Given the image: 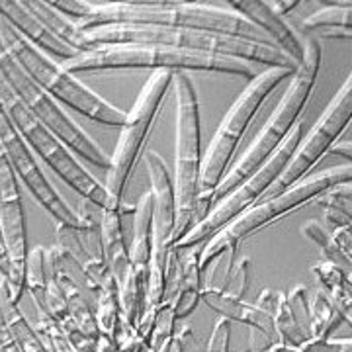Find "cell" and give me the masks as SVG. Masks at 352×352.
Wrapping results in <instances>:
<instances>
[{
  "mask_svg": "<svg viewBox=\"0 0 352 352\" xmlns=\"http://www.w3.org/2000/svg\"><path fill=\"white\" fill-rule=\"evenodd\" d=\"M102 25H161L274 47L258 28L231 10L227 2H92V12L78 28L92 30Z\"/></svg>",
  "mask_w": 352,
  "mask_h": 352,
  "instance_id": "1",
  "label": "cell"
},
{
  "mask_svg": "<svg viewBox=\"0 0 352 352\" xmlns=\"http://www.w3.org/2000/svg\"><path fill=\"white\" fill-rule=\"evenodd\" d=\"M82 34L90 51L100 47H164L229 57L261 67H284L298 71V65L276 47L192 30H176L161 25H102L82 30Z\"/></svg>",
  "mask_w": 352,
  "mask_h": 352,
  "instance_id": "2",
  "label": "cell"
},
{
  "mask_svg": "<svg viewBox=\"0 0 352 352\" xmlns=\"http://www.w3.org/2000/svg\"><path fill=\"white\" fill-rule=\"evenodd\" d=\"M303 47H305L303 61L298 67V71L292 75L288 90L284 92L282 100L278 102L276 108L268 116V120L264 122L261 131L256 133L254 141L247 147V151L241 155L235 164H231L227 168L219 184L210 194V198H208L210 210L215 201L227 196L235 186H239L241 182L247 180L268 157H272L274 151L282 145V141L288 138L296 122L302 118L307 100L314 92L317 73L321 67V55H323V45L319 39L303 38Z\"/></svg>",
  "mask_w": 352,
  "mask_h": 352,
  "instance_id": "3",
  "label": "cell"
},
{
  "mask_svg": "<svg viewBox=\"0 0 352 352\" xmlns=\"http://www.w3.org/2000/svg\"><path fill=\"white\" fill-rule=\"evenodd\" d=\"M352 166L351 163L340 164V166H333L329 170H323L319 175L307 176L300 180L298 184L289 186L284 192H280L276 196L268 198V200L254 204L249 208L245 214L235 217L229 226H226L221 231H217L212 239L206 243V247L201 249L200 254V268L201 272L214 263L215 258H219L221 254L229 252V261H227L226 278L223 284L217 292H226L227 284L231 280V272L235 268V254L239 249V243L247 239L249 235H254L256 231H261L263 227L274 223L276 219L284 217V215L292 214L294 210H298L300 206L307 204V201L317 200L321 194H325L327 190L333 186H339L344 182H351Z\"/></svg>",
  "mask_w": 352,
  "mask_h": 352,
  "instance_id": "4",
  "label": "cell"
},
{
  "mask_svg": "<svg viewBox=\"0 0 352 352\" xmlns=\"http://www.w3.org/2000/svg\"><path fill=\"white\" fill-rule=\"evenodd\" d=\"M0 41L20 65V69L30 76L43 92L53 100L61 102L88 120L108 127H122L127 113L113 104L104 100L98 92L88 88L80 78L69 73L63 65L43 55L34 45H30L12 25L0 18Z\"/></svg>",
  "mask_w": 352,
  "mask_h": 352,
  "instance_id": "5",
  "label": "cell"
},
{
  "mask_svg": "<svg viewBox=\"0 0 352 352\" xmlns=\"http://www.w3.org/2000/svg\"><path fill=\"white\" fill-rule=\"evenodd\" d=\"M73 75L82 73H106V71H133V69H151V71H168V73H188V71H206L235 75L252 80L266 67L247 63L229 57H215L194 51L164 50V47H100V50L82 53L80 57L61 63Z\"/></svg>",
  "mask_w": 352,
  "mask_h": 352,
  "instance_id": "6",
  "label": "cell"
},
{
  "mask_svg": "<svg viewBox=\"0 0 352 352\" xmlns=\"http://www.w3.org/2000/svg\"><path fill=\"white\" fill-rule=\"evenodd\" d=\"M296 71L284 67H266L258 76L249 80L247 88L241 92L235 104L229 108L226 118L217 127L215 135L210 141L208 153L201 159L200 196H198V223L210 214L208 198L214 192L219 180L223 178L227 168L231 166V159L239 149L241 141L251 126L256 112L261 110L266 98L280 87L282 80L292 78Z\"/></svg>",
  "mask_w": 352,
  "mask_h": 352,
  "instance_id": "7",
  "label": "cell"
},
{
  "mask_svg": "<svg viewBox=\"0 0 352 352\" xmlns=\"http://www.w3.org/2000/svg\"><path fill=\"white\" fill-rule=\"evenodd\" d=\"M176 94L175 186L176 229L173 247L198 223V196L201 175V133L198 92L188 73L173 76Z\"/></svg>",
  "mask_w": 352,
  "mask_h": 352,
  "instance_id": "8",
  "label": "cell"
},
{
  "mask_svg": "<svg viewBox=\"0 0 352 352\" xmlns=\"http://www.w3.org/2000/svg\"><path fill=\"white\" fill-rule=\"evenodd\" d=\"M0 106L8 116L14 129L20 133V138L24 139V143L36 157L47 164L69 188L75 190L82 200L94 201L96 206L108 210V194L104 184L78 163L75 153L61 139L55 138L50 129H45L25 110L22 100L14 94V90L8 87L2 75H0Z\"/></svg>",
  "mask_w": 352,
  "mask_h": 352,
  "instance_id": "9",
  "label": "cell"
},
{
  "mask_svg": "<svg viewBox=\"0 0 352 352\" xmlns=\"http://www.w3.org/2000/svg\"><path fill=\"white\" fill-rule=\"evenodd\" d=\"M173 73L168 71H155L139 92L133 108L127 112L124 126L120 127L122 133L116 143L113 155L110 157V168L106 170L104 188L108 194V210L124 208V194L127 182L135 170L141 153L145 149L151 127L161 112L164 96L168 88L173 87Z\"/></svg>",
  "mask_w": 352,
  "mask_h": 352,
  "instance_id": "10",
  "label": "cell"
},
{
  "mask_svg": "<svg viewBox=\"0 0 352 352\" xmlns=\"http://www.w3.org/2000/svg\"><path fill=\"white\" fill-rule=\"evenodd\" d=\"M143 161L147 164L151 178L153 194V249L151 266H149V282L145 292L143 314L138 321V333L141 339L147 340L151 333L155 314L164 298V282H166V264L173 247V237L176 229V198L173 178L168 166L161 155L145 151Z\"/></svg>",
  "mask_w": 352,
  "mask_h": 352,
  "instance_id": "11",
  "label": "cell"
},
{
  "mask_svg": "<svg viewBox=\"0 0 352 352\" xmlns=\"http://www.w3.org/2000/svg\"><path fill=\"white\" fill-rule=\"evenodd\" d=\"M303 133H305V120L300 118L296 122V126L292 127L288 138L284 139L282 145L274 151V155L268 157L247 180L241 182L239 186H235L227 196L215 201L212 210H210V214L206 215L200 223L192 227L188 233L176 243V251H184V249H192V247L208 243L217 231H221L235 217L245 214L249 208H252L256 201L261 200L266 194V190L276 182L278 176L282 175L284 168L288 166L289 159L298 149Z\"/></svg>",
  "mask_w": 352,
  "mask_h": 352,
  "instance_id": "12",
  "label": "cell"
},
{
  "mask_svg": "<svg viewBox=\"0 0 352 352\" xmlns=\"http://www.w3.org/2000/svg\"><path fill=\"white\" fill-rule=\"evenodd\" d=\"M0 75L4 76V80L12 88L14 94L22 100L25 110L32 113L45 129H50L55 138L61 139L71 151L102 170L110 168V155L104 151L69 113L65 112L59 102L53 100L47 92H43L30 76L25 75L20 69V65L14 61L8 50L4 47L2 41H0Z\"/></svg>",
  "mask_w": 352,
  "mask_h": 352,
  "instance_id": "13",
  "label": "cell"
},
{
  "mask_svg": "<svg viewBox=\"0 0 352 352\" xmlns=\"http://www.w3.org/2000/svg\"><path fill=\"white\" fill-rule=\"evenodd\" d=\"M352 116V76L344 80V85L339 88V92L333 96V100L329 102L325 112L321 113V118L317 120V124L311 127V131L307 135H303L296 153L292 155L288 166L284 168V173L278 176V180L266 190L261 201L268 200L272 196H276L280 192H284L289 186L298 184L300 180L305 178V175L319 163L329 149L337 143L340 133L351 126Z\"/></svg>",
  "mask_w": 352,
  "mask_h": 352,
  "instance_id": "14",
  "label": "cell"
},
{
  "mask_svg": "<svg viewBox=\"0 0 352 352\" xmlns=\"http://www.w3.org/2000/svg\"><path fill=\"white\" fill-rule=\"evenodd\" d=\"M0 145L6 153V159L12 166L16 178L30 190L34 200L47 212V214L63 226H80V217L75 210L63 200V196L50 182L47 175L43 173L41 164L38 163L36 155L20 138V133L14 129L8 116L0 106Z\"/></svg>",
  "mask_w": 352,
  "mask_h": 352,
  "instance_id": "15",
  "label": "cell"
},
{
  "mask_svg": "<svg viewBox=\"0 0 352 352\" xmlns=\"http://www.w3.org/2000/svg\"><path fill=\"white\" fill-rule=\"evenodd\" d=\"M0 227L2 237L8 251L10 266H12L14 296L20 302L25 289V261H28V229H25V214L22 194H20V180L14 175L12 166L6 159V153L0 145Z\"/></svg>",
  "mask_w": 352,
  "mask_h": 352,
  "instance_id": "16",
  "label": "cell"
},
{
  "mask_svg": "<svg viewBox=\"0 0 352 352\" xmlns=\"http://www.w3.org/2000/svg\"><path fill=\"white\" fill-rule=\"evenodd\" d=\"M227 6L231 10L241 14L245 20H249L254 28H258L266 38L272 41L278 51H282L288 59L300 67L303 61V38L300 32L288 24L282 16H278L268 2L263 0H227Z\"/></svg>",
  "mask_w": 352,
  "mask_h": 352,
  "instance_id": "17",
  "label": "cell"
},
{
  "mask_svg": "<svg viewBox=\"0 0 352 352\" xmlns=\"http://www.w3.org/2000/svg\"><path fill=\"white\" fill-rule=\"evenodd\" d=\"M0 18L6 24L12 25L30 45H34L36 50L51 57L57 63H67L71 59L80 57L78 51L71 50L69 45L53 38L50 32L25 10L22 0H0Z\"/></svg>",
  "mask_w": 352,
  "mask_h": 352,
  "instance_id": "18",
  "label": "cell"
},
{
  "mask_svg": "<svg viewBox=\"0 0 352 352\" xmlns=\"http://www.w3.org/2000/svg\"><path fill=\"white\" fill-rule=\"evenodd\" d=\"M127 206L120 210H104L102 212V252H104V263L108 266L110 276L116 280L118 288L124 282L127 270H129V251L126 247L124 237V214H129Z\"/></svg>",
  "mask_w": 352,
  "mask_h": 352,
  "instance_id": "19",
  "label": "cell"
},
{
  "mask_svg": "<svg viewBox=\"0 0 352 352\" xmlns=\"http://www.w3.org/2000/svg\"><path fill=\"white\" fill-rule=\"evenodd\" d=\"M0 307L6 321V327L10 337L16 342L20 352H51L43 339L38 335L34 325L25 319L22 309L18 307V300L14 296L12 286L6 278L0 276Z\"/></svg>",
  "mask_w": 352,
  "mask_h": 352,
  "instance_id": "20",
  "label": "cell"
},
{
  "mask_svg": "<svg viewBox=\"0 0 352 352\" xmlns=\"http://www.w3.org/2000/svg\"><path fill=\"white\" fill-rule=\"evenodd\" d=\"M302 38L315 39H351L352 36V8L351 2L327 4L325 8L307 16L300 24Z\"/></svg>",
  "mask_w": 352,
  "mask_h": 352,
  "instance_id": "21",
  "label": "cell"
},
{
  "mask_svg": "<svg viewBox=\"0 0 352 352\" xmlns=\"http://www.w3.org/2000/svg\"><path fill=\"white\" fill-rule=\"evenodd\" d=\"M22 4H24L25 10L32 14L53 38H57L61 43L69 45L71 50L78 51L80 55L90 51L82 30L73 20H69L59 10H55L51 6V2H45V0H22Z\"/></svg>",
  "mask_w": 352,
  "mask_h": 352,
  "instance_id": "22",
  "label": "cell"
},
{
  "mask_svg": "<svg viewBox=\"0 0 352 352\" xmlns=\"http://www.w3.org/2000/svg\"><path fill=\"white\" fill-rule=\"evenodd\" d=\"M204 245L184 249L186 256L180 258V280L175 298V317L186 319L201 300V268L200 254Z\"/></svg>",
  "mask_w": 352,
  "mask_h": 352,
  "instance_id": "23",
  "label": "cell"
},
{
  "mask_svg": "<svg viewBox=\"0 0 352 352\" xmlns=\"http://www.w3.org/2000/svg\"><path fill=\"white\" fill-rule=\"evenodd\" d=\"M201 298L206 300V303L219 311L221 317L226 319H235V321H241V323H247V325H252L254 329H258L261 333H264L266 337H272L276 331H274V323L268 315L261 311L256 305H247L241 300H233L226 294L217 292V289H201Z\"/></svg>",
  "mask_w": 352,
  "mask_h": 352,
  "instance_id": "24",
  "label": "cell"
},
{
  "mask_svg": "<svg viewBox=\"0 0 352 352\" xmlns=\"http://www.w3.org/2000/svg\"><path fill=\"white\" fill-rule=\"evenodd\" d=\"M317 280L323 284V288L329 292V300L333 305L339 309L340 314L346 309V314L351 315V276L349 272H344V268H340L333 263L317 264L314 268Z\"/></svg>",
  "mask_w": 352,
  "mask_h": 352,
  "instance_id": "25",
  "label": "cell"
},
{
  "mask_svg": "<svg viewBox=\"0 0 352 352\" xmlns=\"http://www.w3.org/2000/svg\"><path fill=\"white\" fill-rule=\"evenodd\" d=\"M25 288L32 296L34 305L45 303V292L50 284V266H47V249L45 247H34L28 251V261H25Z\"/></svg>",
  "mask_w": 352,
  "mask_h": 352,
  "instance_id": "26",
  "label": "cell"
},
{
  "mask_svg": "<svg viewBox=\"0 0 352 352\" xmlns=\"http://www.w3.org/2000/svg\"><path fill=\"white\" fill-rule=\"evenodd\" d=\"M302 233L307 239L311 241V243H315V245L319 247V251L323 254L325 263L337 264L340 268L346 266V270H351V258L344 256V254L337 249V245L331 239V233H329L327 229L321 226L319 221H307V223L302 227Z\"/></svg>",
  "mask_w": 352,
  "mask_h": 352,
  "instance_id": "27",
  "label": "cell"
},
{
  "mask_svg": "<svg viewBox=\"0 0 352 352\" xmlns=\"http://www.w3.org/2000/svg\"><path fill=\"white\" fill-rule=\"evenodd\" d=\"M352 184L351 182H344V184H339V186H333L331 190H327L325 194H321L317 200L321 201L323 210L327 212H337V214L349 215L352 217Z\"/></svg>",
  "mask_w": 352,
  "mask_h": 352,
  "instance_id": "28",
  "label": "cell"
},
{
  "mask_svg": "<svg viewBox=\"0 0 352 352\" xmlns=\"http://www.w3.org/2000/svg\"><path fill=\"white\" fill-rule=\"evenodd\" d=\"M51 6L73 20L76 25L82 24L92 12V2L88 0H51Z\"/></svg>",
  "mask_w": 352,
  "mask_h": 352,
  "instance_id": "29",
  "label": "cell"
},
{
  "mask_svg": "<svg viewBox=\"0 0 352 352\" xmlns=\"http://www.w3.org/2000/svg\"><path fill=\"white\" fill-rule=\"evenodd\" d=\"M229 331L231 323L226 317H219L212 331V339L208 344V352H229Z\"/></svg>",
  "mask_w": 352,
  "mask_h": 352,
  "instance_id": "30",
  "label": "cell"
},
{
  "mask_svg": "<svg viewBox=\"0 0 352 352\" xmlns=\"http://www.w3.org/2000/svg\"><path fill=\"white\" fill-rule=\"evenodd\" d=\"M331 239L333 243L337 245V249H339L344 256H349L351 258V249H352V231L351 226L349 227H337L333 233H331Z\"/></svg>",
  "mask_w": 352,
  "mask_h": 352,
  "instance_id": "31",
  "label": "cell"
},
{
  "mask_svg": "<svg viewBox=\"0 0 352 352\" xmlns=\"http://www.w3.org/2000/svg\"><path fill=\"white\" fill-rule=\"evenodd\" d=\"M0 276L6 278L8 282L12 278V266H10L8 251H6V245H4V237H2V227H0Z\"/></svg>",
  "mask_w": 352,
  "mask_h": 352,
  "instance_id": "32",
  "label": "cell"
},
{
  "mask_svg": "<svg viewBox=\"0 0 352 352\" xmlns=\"http://www.w3.org/2000/svg\"><path fill=\"white\" fill-rule=\"evenodd\" d=\"M270 4V8L274 10V12L278 14V16H286V14H289L294 8H298L302 2L300 0H289V2H282V0H272V2H268Z\"/></svg>",
  "mask_w": 352,
  "mask_h": 352,
  "instance_id": "33",
  "label": "cell"
},
{
  "mask_svg": "<svg viewBox=\"0 0 352 352\" xmlns=\"http://www.w3.org/2000/svg\"><path fill=\"white\" fill-rule=\"evenodd\" d=\"M329 155H340V157H346V163H351V141H346V145L344 143H335L331 149H329Z\"/></svg>",
  "mask_w": 352,
  "mask_h": 352,
  "instance_id": "34",
  "label": "cell"
}]
</instances>
